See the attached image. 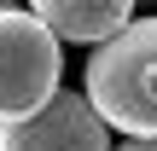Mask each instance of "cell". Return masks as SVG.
<instances>
[{
    "mask_svg": "<svg viewBox=\"0 0 157 151\" xmlns=\"http://www.w3.org/2000/svg\"><path fill=\"white\" fill-rule=\"evenodd\" d=\"M82 93L111 134L157 140V17H134L122 35L87 52Z\"/></svg>",
    "mask_w": 157,
    "mask_h": 151,
    "instance_id": "obj_1",
    "label": "cell"
},
{
    "mask_svg": "<svg viewBox=\"0 0 157 151\" xmlns=\"http://www.w3.org/2000/svg\"><path fill=\"white\" fill-rule=\"evenodd\" d=\"M58 76H64V41L29 6H0V128L52 105L64 93Z\"/></svg>",
    "mask_w": 157,
    "mask_h": 151,
    "instance_id": "obj_2",
    "label": "cell"
},
{
    "mask_svg": "<svg viewBox=\"0 0 157 151\" xmlns=\"http://www.w3.org/2000/svg\"><path fill=\"white\" fill-rule=\"evenodd\" d=\"M0 151H117L105 116L87 105V93L64 87L52 105H41L35 116L0 128Z\"/></svg>",
    "mask_w": 157,
    "mask_h": 151,
    "instance_id": "obj_3",
    "label": "cell"
},
{
    "mask_svg": "<svg viewBox=\"0 0 157 151\" xmlns=\"http://www.w3.org/2000/svg\"><path fill=\"white\" fill-rule=\"evenodd\" d=\"M58 41H93V47H105L111 35H122L128 23H134V6L128 0H35L29 6Z\"/></svg>",
    "mask_w": 157,
    "mask_h": 151,
    "instance_id": "obj_4",
    "label": "cell"
},
{
    "mask_svg": "<svg viewBox=\"0 0 157 151\" xmlns=\"http://www.w3.org/2000/svg\"><path fill=\"white\" fill-rule=\"evenodd\" d=\"M117 151H157V140H128V145H117Z\"/></svg>",
    "mask_w": 157,
    "mask_h": 151,
    "instance_id": "obj_5",
    "label": "cell"
}]
</instances>
